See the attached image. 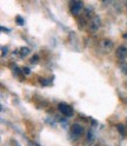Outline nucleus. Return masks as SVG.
I'll use <instances>...</instances> for the list:
<instances>
[{"label":"nucleus","mask_w":127,"mask_h":146,"mask_svg":"<svg viewBox=\"0 0 127 146\" xmlns=\"http://www.w3.org/2000/svg\"><path fill=\"white\" fill-rule=\"evenodd\" d=\"M83 3L81 1H78V0H75V1H72L71 5H69V11L73 15H79L81 13V11H83Z\"/></svg>","instance_id":"f03ea898"},{"label":"nucleus","mask_w":127,"mask_h":146,"mask_svg":"<svg viewBox=\"0 0 127 146\" xmlns=\"http://www.w3.org/2000/svg\"><path fill=\"white\" fill-rule=\"evenodd\" d=\"M115 56H116L118 59L125 60L127 58V46H125V45H120L115 51Z\"/></svg>","instance_id":"39448f33"},{"label":"nucleus","mask_w":127,"mask_h":146,"mask_svg":"<svg viewBox=\"0 0 127 146\" xmlns=\"http://www.w3.org/2000/svg\"><path fill=\"white\" fill-rule=\"evenodd\" d=\"M58 110L60 111V113H62L64 115H66V117H72L73 115V110H72V107L66 103H60L58 105Z\"/></svg>","instance_id":"7ed1b4c3"},{"label":"nucleus","mask_w":127,"mask_h":146,"mask_svg":"<svg viewBox=\"0 0 127 146\" xmlns=\"http://www.w3.org/2000/svg\"><path fill=\"white\" fill-rule=\"evenodd\" d=\"M72 133H73L75 137H79L84 133V129H83V126H80L79 124H74L73 126H72Z\"/></svg>","instance_id":"423d86ee"},{"label":"nucleus","mask_w":127,"mask_h":146,"mask_svg":"<svg viewBox=\"0 0 127 146\" xmlns=\"http://www.w3.org/2000/svg\"><path fill=\"white\" fill-rule=\"evenodd\" d=\"M30 48L28 47H21L20 50H19V53H20V57H25V56H27V54H30Z\"/></svg>","instance_id":"0eeeda50"},{"label":"nucleus","mask_w":127,"mask_h":146,"mask_svg":"<svg viewBox=\"0 0 127 146\" xmlns=\"http://www.w3.org/2000/svg\"><path fill=\"white\" fill-rule=\"evenodd\" d=\"M0 29H1V31H3V32H10V30L6 29V27H4V26H1Z\"/></svg>","instance_id":"dca6fc26"},{"label":"nucleus","mask_w":127,"mask_h":146,"mask_svg":"<svg viewBox=\"0 0 127 146\" xmlns=\"http://www.w3.org/2000/svg\"><path fill=\"white\" fill-rule=\"evenodd\" d=\"M126 121H127V119H126Z\"/></svg>","instance_id":"a211bd4d"},{"label":"nucleus","mask_w":127,"mask_h":146,"mask_svg":"<svg viewBox=\"0 0 127 146\" xmlns=\"http://www.w3.org/2000/svg\"><path fill=\"white\" fill-rule=\"evenodd\" d=\"M100 25H101V19L99 15H94L92 19L89 21V32H97L99 29H100Z\"/></svg>","instance_id":"f257e3e1"},{"label":"nucleus","mask_w":127,"mask_h":146,"mask_svg":"<svg viewBox=\"0 0 127 146\" xmlns=\"http://www.w3.org/2000/svg\"><path fill=\"white\" fill-rule=\"evenodd\" d=\"M22 72L25 73V74H30V73H31V70H30L28 67H24V68H22Z\"/></svg>","instance_id":"2eb2a0df"},{"label":"nucleus","mask_w":127,"mask_h":146,"mask_svg":"<svg viewBox=\"0 0 127 146\" xmlns=\"http://www.w3.org/2000/svg\"><path fill=\"white\" fill-rule=\"evenodd\" d=\"M124 39H127V33H125V34H124Z\"/></svg>","instance_id":"f3484780"},{"label":"nucleus","mask_w":127,"mask_h":146,"mask_svg":"<svg viewBox=\"0 0 127 146\" xmlns=\"http://www.w3.org/2000/svg\"><path fill=\"white\" fill-rule=\"evenodd\" d=\"M38 61H39V56H37V54H35V56H33V57H32L31 62H32V64H37Z\"/></svg>","instance_id":"4468645a"},{"label":"nucleus","mask_w":127,"mask_h":146,"mask_svg":"<svg viewBox=\"0 0 127 146\" xmlns=\"http://www.w3.org/2000/svg\"><path fill=\"white\" fill-rule=\"evenodd\" d=\"M39 81L41 83V85H44V86H50L51 85V79L50 80H47V79H42V78H39Z\"/></svg>","instance_id":"1a4fd4ad"},{"label":"nucleus","mask_w":127,"mask_h":146,"mask_svg":"<svg viewBox=\"0 0 127 146\" xmlns=\"http://www.w3.org/2000/svg\"><path fill=\"white\" fill-rule=\"evenodd\" d=\"M86 139H87L88 141L93 139V132H92V131H91V130H89V131L87 132V135H86Z\"/></svg>","instance_id":"f8f14e48"},{"label":"nucleus","mask_w":127,"mask_h":146,"mask_svg":"<svg viewBox=\"0 0 127 146\" xmlns=\"http://www.w3.org/2000/svg\"><path fill=\"white\" fill-rule=\"evenodd\" d=\"M7 53H8V47H6V46L1 47V57H5Z\"/></svg>","instance_id":"ddd939ff"},{"label":"nucleus","mask_w":127,"mask_h":146,"mask_svg":"<svg viewBox=\"0 0 127 146\" xmlns=\"http://www.w3.org/2000/svg\"><path fill=\"white\" fill-rule=\"evenodd\" d=\"M15 19H17V23H18V25H20V26H22V25L25 24L24 19H22V18H21L20 15H17V18H15Z\"/></svg>","instance_id":"9b49d317"},{"label":"nucleus","mask_w":127,"mask_h":146,"mask_svg":"<svg viewBox=\"0 0 127 146\" xmlns=\"http://www.w3.org/2000/svg\"><path fill=\"white\" fill-rule=\"evenodd\" d=\"M100 48H101V51H103L104 53L111 52L112 48H113V41H111L110 39H107V38L103 39V40L100 41Z\"/></svg>","instance_id":"20e7f679"},{"label":"nucleus","mask_w":127,"mask_h":146,"mask_svg":"<svg viewBox=\"0 0 127 146\" xmlns=\"http://www.w3.org/2000/svg\"><path fill=\"white\" fill-rule=\"evenodd\" d=\"M118 130H119V132L121 133V135H125L126 134V129H125L124 124H119V125H118Z\"/></svg>","instance_id":"9d476101"},{"label":"nucleus","mask_w":127,"mask_h":146,"mask_svg":"<svg viewBox=\"0 0 127 146\" xmlns=\"http://www.w3.org/2000/svg\"><path fill=\"white\" fill-rule=\"evenodd\" d=\"M120 71L124 73L125 76H127V62H122V64H120Z\"/></svg>","instance_id":"6e6552de"}]
</instances>
